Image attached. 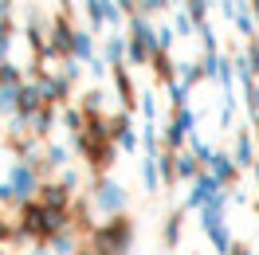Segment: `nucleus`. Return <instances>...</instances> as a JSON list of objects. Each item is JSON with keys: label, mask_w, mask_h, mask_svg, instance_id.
I'll use <instances>...</instances> for the list:
<instances>
[{"label": "nucleus", "mask_w": 259, "mask_h": 255, "mask_svg": "<svg viewBox=\"0 0 259 255\" xmlns=\"http://www.w3.org/2000/svg\"><path fill=\"white\" fill-rule=\"evenodd\" d=\"M98 204L106 208V212L122 208V192H118V189H110V185H102V189H98Z\"/></svg>", "instance_id": "1"}, {"label": "nucleus", "mask_w": 259, "mask_h": 255, "mask_svg": "<svg viewBox=\"0 0 259 255\" xmlns=\"http://www.w3.org/2000/svg\"><path fill=\"white\" fill-rule=\"evenodd\" d=\"M8 236H12V232H8V224L0 220V239H8Z\"/></svg>", "instance_id": "2"}]
</instances>
